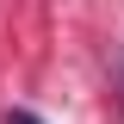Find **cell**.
<instances>
[{
  "label": "cell",
  "mask_w": 124,
  "mask_h": 124,
  "mask_svg": "<svg viewBox=\"0 0 124 124\" xmlns=\"http://www.w3.org/2000/svg\"><path fill=\"white\" fill-rule=\"evenodd\" d=\"M6 124H44V118H31V112H6Z\"/></svg>",
  "instance_id": "cell-1"
}]
</instances>
